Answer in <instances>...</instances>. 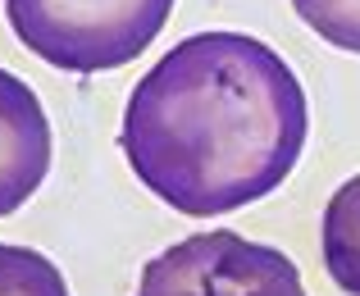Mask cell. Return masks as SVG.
<instances>
[{
	"label": "cell",
	"instance_id": "6da1fadb",
	"mask_svg": "<svg viewBox=\"0 0 360 296\" xmlns=\"http://www.w3.org/2000/svg\"><path fill=\"white\" fill-rule=\"evenodd\" d=\"M310 137L292 64L246 32H196L132 87L119 146L137 183L187 219L278 192Z\"/></svg>",
	"mask_w": 360,
	"mask_h": 296
},
{
	"label": "cell",
	"instance_id": "7a4b0ae2",
	"mask_svg": "<svg viewBox=\"0 0 360 296\" xmlns=\"http://www.w3.org/2000/svg\"><path fill=\"white\" fill-rule=\"evenodd\" d=\"M14 37L64 73H110L132 64L160 27L174 0H5Z\"/></svg>",
	"mask_w": 360,
	"mask_h": 296
},
{
	"label": "cell",
	"instance_id": "3957f363",
	"mask_svg": "<svg viewBox=\"0 0 360 296\" xmlns=\"http://www.w3.org/2000/svg\"><path fill=\"white\" fill-rule=\"evenodd\" d=\"M137 296H306V288L278 246L210 228L150 255Z\"/></svg>",
	"mask_w": 360,
	"mask_h": 296
},
{
	"label": "cell",
	"instance_id": "277c9868",
	"mask_svg": "<svg viewBox=\"0 0 360 296\" xmlns=\"http://www.w3.org/2000/svg\"><path fill=\"white\" fill-rule=\"evenodd\" d=\"M51 174V119L37 91L0 69V219L14 214Z\"/></svg>",
	"mask_w": 360,
	"mask_h": 296
},
{
	"label": "cell",
	"instance_id": "5b68a950",
	"mask_svg": "<svg viewBox=\"0 0 360 296\" xmlns=\"http://www.w3.org/2000/svg\"><path fill=\"white\" fill-rule=\"evenodd\" d=\"M324 269L347 296H360V174L347 178L324 205Z\"/></svg>",
	"mask_w": 360,
	"mask_h": 296
},
{
	"label": "cell",
	"instance_id": "8992f818",
	"mask_svg": "<svg viewBox=\"0 0 360 296\" xmlns=\"http://www.w3.org/2000/svg\"><path fill=\"white\" fill-rule=\"evenodd\" d=\"M0 296H69V283L41 251L0 242Z\"/></svg>",
	"mask_w": 360,
	"mask_h": 296
},
{
	"label": "cell",
	"instance_id": "52a82bcc",
	"mask_svg": "<svg viewBox=\"0 0 360 296\" xmlns=\"http://www.w3.org/2000/svg\"><path fill=\"white\" fill-rule=\"evenodd\" d=\"M292 9L328 46L360 55V0H292Z\"/></svg>",
	"mask_w": 360,
	"mask_h": 296
}]
</instances>
